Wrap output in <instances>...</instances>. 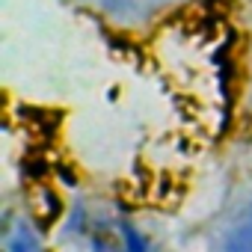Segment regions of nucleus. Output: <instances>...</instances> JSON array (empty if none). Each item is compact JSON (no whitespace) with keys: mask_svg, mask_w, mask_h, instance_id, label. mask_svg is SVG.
<instances>
[{"mask_svg":"<svg viewBox=\"0 0 252 252\" xmlns=\"http://www.w3.org/2000/svg\"><path fill=\"white\" fill-rule=\"evenodd\" d=\"M3 243H6V252H48L45 246V234L30 222V220H9L3 222Z\"/></svg>","mask_w":252,"mask_h":252,"instance_id":"nucleus-1","label":"nucleus"},{"mask_svg":"<svg viewBox=\"0 0 252 252\" xmlns=\"http://www.w3.org/2000/svg\"><path fill=\"white\" fill-rule=\"evenodd\" d=\"M116 234H119L122 252H152L149 237L143 234V228H137V225L128 222V220H119V222H116Z\"/></svg>","mask_w":252,"mask_h":252,"instance_id":"nucleus-2","label":"nucleus"},{"mask_svg":"<svg viewBox=\"0 0 252 252\" xmlns=\"http://www.w3.org/2000/svg\"><path fill=\"white\" fill-rule=\"evenodd\" d=\"M249 222H252V205H249Z\"/></svg>","mask_w":252,"mask_h":252,"instance_id":"nucleus-4","label":"nucleus"},{"mask_svg":"<svg viewBox=\"0 0 252 252\" xmlns=\"http://www.w3.org/2000/svg\"><path fill=\"white\" fill-rule=\"evenodd\" d=\"M225 249H228V252H252V222L243 225V228H237V231L228 237Z\"/></svg>","mask_w":252,"mask_h":252,"instance_id":"nucleus-3","label":"nucleus"}]
</instances>
